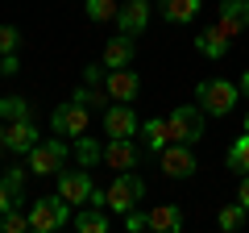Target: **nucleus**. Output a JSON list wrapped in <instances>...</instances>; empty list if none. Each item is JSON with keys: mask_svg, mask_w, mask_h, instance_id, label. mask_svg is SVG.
Returning a JSON list of instances; mask_svg holds the SVG:
<instances>
[{"mask_svg": "<svg viewBox=\"0 0 249 233\" xmlns=\"http://www.w3.org/2000/svg\"><path fill=\"white\" fill-rule=\"evenodd\" d=\"M104 63H91V67H83V83H104Z\"/></svg>", "mask_w": 249, "mask_h": 233, "instance_id": "2f4dec72", "label": "nucleus"}, {"mask_svg": "<svg viewBox=\"0 0 249 233\" xmlns=\"http://www.w3.org/2000/svg\"><path fill=\"white\" fill-rule=\"evenodd\" d=\"M216 25L229 38H241V29H249V0H220L216 4Z\"/></svg>", "mask_w": 249, "mask_h": 233, "instance_id": "f8f14e48", "label": "nucleus"}, {"mask_svg": "<svg viewBox=\"0 0 249 233\" xmlns=\"http://www.w3.org/2000/svg\"><path fill=\"white\" fill-rule=\"evenodd\" d=\"M91 192H96V188H91V171L88 167H75V171L62 167L58 171V196L62 200H71V204H88Z\"/></svg>", "mask_w": 249, "mask_h": 233, "instance_id": "6e6552de", "label": "nucleus"}, {"mask_svg": "<svg viewBox=\"0 0 249 233\" xmlns=\"http://www.w3.org/2000/svg\"><path fill=\"white\" fill-rule=\"evenodd\" d=\"M224 162H229V171H249V129L241 137H232V146H229V154H224Z\"/></svg>", "mask_w": 249, "mask_h": 233, "instance_id": "4be33fe9", "label": "nucleus"}, {"mask_svg": "<svg viewBox=\"0 0 249 233\" xmlns=\"http://www.w3.org/2000/svg\"><path fill=\"white\" fill-rule=\"evenodd\" d=\"M21 46V29L17 25H0V54H17Z\"/></svg>", "mask_w": 249, "mask_h": 233, "instance_id": "cd10ccee", "label": "nucleus"}, {"mask_svg": "<svg viewBox=\"0 0 249 233\" xmlns=\"http://www.w3.org/2000/svg\"><path fill=\"white\" fill-rule=\"evenodd\" d=\"M237 200H241V204L249 208V171H245V175H241V192H237Z\"/></svg>", "mask_w": 249, "mask_h": 233, "instance_id": "72a5a7b5", "label": "nucleus"}, {"mask_svg": "<svg viewBox=\"0 0 249 233\" xmlns=\"http://www.w3.org/2000/svg\"><path fill=\"white\" fill-rule=\"evenodd\" d=\"M21 63H17V54H0V75H17Z\"/></svg>", "mask_w": 249, "mask_h": 233, "instance_id": "473e14b6", "label": "nucleus"}, {"mask_svg": "<svg viewBox=\"0 0 249 233\" xmlns=\"http://www.w3.org/2000/svg\"><path fill=\"white\" fill-rule=\"evenodd\" d=\"M67 158H71V146L58 142V137H46V142H37L29 150V171L34 175H58L67 167Z\"/></svg>", "mask_w": 249, "mask_h": 233, "instance_id": "423d86ee", "label": "nucleus"}, {"mask_svg": "<svg viewBox=\"0 0 249 233\" xmlns=\"http://www.w3.org/2000/svg\"><path fill=\"white\" fill-rule=\"evenodd\" d=\"M75 158H79V167L91 171V167L104 162V146H100L96 137H83V134H79V137H75Z\"/></svg>", "mask_w": 249, "mask_h": 233, "instance_id": "412c9836", "label": "nucleus"}, {"mask_svg": "<svg viewBox=\"0 0 249 233\" xmlns=\"http://www.w3.org/2000/svg\"><path fill=\"white\" fill-rule=\"evenodd\" d=\"M133 63V38H112V42L104 46V67L108 71H116V67H129Z\"/></svg>", "mask_w": 249, "mask_h": 233, "instance_id": "a211bd4d", "label": "nucleus"}, {"mask_svg": "<svg viewBox=\"0 0 249 233\" xmlns=\"http://www.w3.org/2000/svg\"><path fill=\"white\" fill-rule=\"evenodd\" d=\"M25 229H29V213H17V208L0 213V233H25Z\"/></svg>", "mask_w": 249, "mask_h": 233, "instance_id": "bb28decb", "label": "nucleus"}, {"mask_svg": "<svg viewBox=\"0 0 249 233\" xmlns=\"http://www.w3.org/2000/svg\"><path fill=\"white\" fill-rule=\"evenodd\" d=\"M162 17L170 25H187L199 17V0H162Z\"/></svg>", "mask_w": 249, "mask_h": 233, "instance_id": "6ab92c4d", "label": "nucleus"}, {"mask_svg": "<svg viewBox=\"0 0 249 233\" xmlns=\"http://www.w3.org/2000/svg\"><path fill=\"white\" fill-rule=\"evenodd\" d=\"M62 225H71V200H62L58 192L29 204V229L34 233H54Z\"/></svg>", "mask_w": 249, "mask_h": 233, "instance_id": "f257e3e1", "label": "nucleus"}, {"mask_svg": "<svg viewBox=\"0 0 249 233\" xmlns=\"http://www.w3.org/2000/svg\"><path fill=\"white\" fill-rule=\"evenodd\" d=\"M0 137H4V146H9L13 154H29L37 142H42V129H37L29 116H21V121H9V125H0Z\"/></svg>", "mask_w": 249, "mask_h": 233, "instance_id": "1a4fd4ad", "label": "nucleus"}, {"mask_svg": "<svg viewBox=\"0 0 249 233\" xmlns=\"http://www.w3.org/2000/svg\"><path fill=\"white\" fill-rule=\"evenodd\" d=\"M204 108L199 104H178L175 113L166 116V125H170V142H187V146H196L199 137H204Z\"/></svg>", "mask_w": 249, "mask_h": 233, "instance_id": "20e7f679", "label": "nucleus"}, {"mask_svg": "<svg viewBox=\"0 0 249 233\" xmlns=\"http://www.w3.org/2000/svg\"><path fill=\"white\" fill-rule=\"evenodd\" d=\"M237 96H241V88L232 79H204L196 88V104L204 108L208 116H229L232 104H237Z\"/></svg>", "mask_w": 249, "mask_h": 233, "instance_id": "f03ea898", "label": "nucleus"}, {"mask_svg": "<svg viewBox=\"0 0 249 233\" xmlns=\"http://www.w3.org/2000/svg\"><path fill=\"white\" fill-rule=\"evenodd\" d=\"M124 229H129V233L150 229V213H142V208H129V213H124Z\"/></svg>", "mask_w": 249, "mask_h": 233, "instance_id": "c85d7f7f", "label": "nucleus"}, {"mask_svg": "<svg viewBox=\"0 0 249 233\" xmlns=\"http://www.w3.org/2000/svg\"><path fill=\"white\" fill-rule=\"evenodd\" d=\"M83 9H88V21H116L121 4H116V0H88Z\"/></svg>", "mask_w": 249, "mask_h": 233, "instance_id": "a878e982", "label": "nucleus"}, {"mask_svg": "<svg viewBox=\"0 0 249 233\" xmlns=\"http://www.w3.org/2000/svg\"><path fill=\"white\" fill-rule=\"evenodd\" d=\"M104 134L108 137H137V113L124 100H116V104L104 108Z\"/></svg>", "mask_w": 249, "mask_h": 233, "instance_id": "9b49d317", "label": "nucleus"}, {"mask_svg": "<svg viewBox=\"0 0 249 233\" xmlns=\"http://www.w3.org/2000/svg\"><path fill=\"white\" fill-rule=\"evenodd\" d=\"M142 154H145V146H137L133 137H108V146H104V162L112 171H133L142 162Z\"/></svg>", "mask_w": 249, "mask_h": 233, "instance_id": "9d476101", "label": "nucleus"}, {"mask_svg": "<svg viewBox=\"0 0 249 233\" xmlns=\"http://www.w3.org/2000/svg\"><path fill=\"white\" fill-rule=\"evenodd\" d=\"M150 229L154 233H178V229H183V213H178V204H154L150 208Z\"/></svg>", "mask_w": 249, "mask_h": 233, "instance_id": "f3484780", "label": "nucleus"}, {"mask_svg": "<svg viewBox=\"0 0 249 233\" xmlns=\"http://www.w3.org/2000/svg\"><path fill=\"white\" fill-rule=\"evenodd\" d=\"M21 116H29V100L25 96H4V100H0V125L21 121Z\"/></svg>", "mask_w": 249, "mask_h": 233, "instance_id": "393cba45", "label": "nucleus"}, {"mask_svg": "<svg viewBox=\"0 0 249 233\" xmlns=\"http://www.w3.org/2000/svg\"><path fill=\"white\" fill-rule=\"evenodd\" d=\"M166 142H170L166 116H150V121L142 125V146H145V154H162V150H166Z\"/></svg>", "mask_w": 249, "mask_h": 233, "instance_id": "dca6fc26", "label": "nucleus"}, {"mask_svg": "<svg viewBox=\"0 0 249 233\" xmlns=\"http://www.w3.org/2000/svg\"><path fill=\"white\" fill-rule=\"evenodd\" d=\"M237 88H241V96H249V71H241V83H237Z\"/></svg>", "mask_w": 249, "mask_h": 233, "instance_id": "f704fd0d", "label": "nucleus"}, {"mask_svg": "<svg viewBox=\"0 0 249 233\" xmlns=\"http://www.w3.org/2000/svg\"><path fill=\"white\" fill-rule=\"evenodd\" d=\"M4 150H9V146H4V137H0V158H4Z\"/></svg>", "mask_w": 249, "mask_h": 233, "instance_id": "c9c22d12", "label": "nucleus"}, {"mask_svg": "<svg viewBox=\"0 0 249 233\" xmlns=\"http://www.w3.org/2000/svg\"><path fill=\"white\" fill-rule=\"evenodd\" d=\"M245 216H249V208L237 200V204H224L220 213H216V225H220L224 233H232V229H241V225H245Z\"/></svg>", "mask_w": 249, "mask_h": 233, "instance_id": "5701e85b", "label": "nucleus"}, {"mask_svg": "<svg viewBox=\"0 0 249 233\" xmlns=\"http://www.w3.org/2000/svg\"><path fill=\"white\" fill-rule=\"evenodd\" d=\"M245 129H249V113H245Z\"/></svg>", "mask_w": 249, "mask_h": 233, "instance_id": "e433bc0d", "label": "nucleus"}, {"mask_svg": "<svg viewBox=\"0 0 249 233\" xmlns=\"http://www.w3.org/2000/svg\"><path fill=\"white\" fill-rule=\"evenodd\" d=\"M75 100L79 104H88V108H108V88H100V83H83V88H75Z\"/></svg>", "mask_w": 249, "mask_h": 233, "instance_id": "b1692460", "label": "nucleus"}, {"mask_svg": "<svg viewBox=\"0 0 249 233\" xmlns=\"http://www.w3.org/2000/svg\"><path fill=\"white\" fill-rule=\"evenodd\" d=\"M229 46H232V38L224 34L220 25H208V29H199V34H196V50L204 54V58H224Z\"/></svg>", "mask_w": 249, "mask_h": 233, "instance_id": "2eb2a0df", "label": "nucleus"}, {"mask_svg": "<svg viewBox=\"0 0 249 233\" xmlns=\"http://www.w3.org/2000/svg\"><path fill=\"white\" fill-rule=\"evenodd\" d=\"M142 200H145V179L137 171H121L112 179V188H108V213H129Z\"/></svg>", "mask_w": 249, "mask_h": 233, "instance_id": "7ed1b4c3", "label": "nucleus"}, {"mask_svg": "<svg viewBox=\"0 0 249 233\" xmlns=\"http://www.w3.org/2000/svg\"><path fill=\"white\" fill-rule=\"evenodd\" d=\"M116 25H121L124 38H142L145 25H150V0H129V4H121Z\"/></svg>", "mask_w": 249, "mask_h": 233, "instance_id": "4468645a", "label": "nucleus"}, {"mask_svg": "<svg viewBox=\"0 0 249 233\" xmlns=\"http://www.w3.org/2000/svg\"><path fill=\"white\" fill-rule=\"evenodd\" d=\"M17 204H21V196H17L4 179H0V213H9V208H17Z\"/></svg>", "mask_w": 249, "mask_h": 233, "instance_id": "c756f323", "label": "nucleus"}, {"mask_svg": "<svg viewBox=\"0 0 249 233\" xmlns=\"http://www.w3.org/2000/svg\"><path fill=\"white\" fill-rule=\"evenodd\" d=\"M75 229L79 233H108V213L100 204L83 208V213H75Z\"/></svg>", "mask_w": 249, "mask_h": 233, "instance_id": "aec40b11", "label": "nucleus"}, {"mask_svg": "<svg viewBox=\"0 0 249 233\" xmlns=\"http://www.w3.org/2000/svg\"><path fill=\"white\" fill-rule=\"evenodd\" d=\"M88 121H91V108L79 104L75 96L50 113V129H54L58 137H79V134H88Z\"/></svg>", "mask_w": 249, "mask_h": 233, "instance_id": "39448f33", "label": "nucleus"}, {"mask_svg": "<svg viewBox=\"0 0 249 233\" xmlns=\"http://www.w3.org/2000/svg\"><path fill=\"white\" fill-rule=\"evenodd\" d=\"M104 88L112 100H124V104H133L137 96H142V79H137V71H129V67H116V71L104 75Z\"/></svg>", "mask_w": 249, "mask_h": 233, "instance_id": "ddd939ff", "label": "nucleus"}, {"mask_svg": "<svg viewBox=\"0 0 249 233\" xmlns=\"http://www.w3.org/2000/svg\"><path fill=\"white\" fill-rule=\"evenodd\" d=\"M162 171H166V179H191L199 171V162H196V154H191L187 142H166V150H162Z\"/></svg>", "mask_w": 249, "mask_h": 233, "instance_id": "0eeeda50", "label": "nucleus"}, {"mask_svg": "<svg viewBox=\"0 0 249 233\" xmlns=\"http://www.w3.org/2000/svg\"><path fill=\"white\" fill-rule=\"evenodd\" d=\"M25 175H29V167H9V175H4V183H9L13 192L21 196V183H25Z\"/></svg>", "mask_w": 249, "mask_h": 233, "instance_id": "7c9ffc66", "label": "nucleus"}]
</instances>
